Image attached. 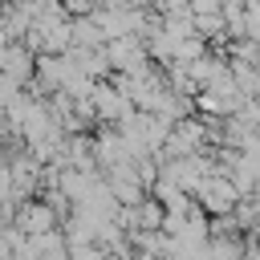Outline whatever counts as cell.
Masks as SVG:
<instances>
[{
    "mask_svg": "<svg viewBox=\"0 0 260 260\" xmlns=\"http://www.w3.org/2000/svg\"><path fill=\"white\" fill-rule=\"evenodd\" d=\"M32 69H37V61H32V49L20 41V45H8L4 49V57H0V73L8 77V81H16V85H24L28 77H32Z\"/></svg>",
    "mask_w": 260,
    "mask_h": 260,
    "instance_id": "obj_1",
    "label": "cell"
},
{
    "mask_svg": "<svg viewBox=\"0 0 260 260\" xmlns=\"http://www.w3.org/2000/svg\"><path fill=\"white\" fill-rule=\"evenodd\" d=\"M65 16H93L98 12V0H61Z\"/></svg>",
    "mask_w": 260,
    "mask_h": 260,
    "instance_id": "obj_2",
    "label": "cell"
},
{
    "mask_svg": "<svg viewBox=\"0 0 260 260\" xmlns=\"http://www.w3.org/2000/svg\"><path fill=\"white\" fill-rule=\"evenodd\" d=\"M0 4H4V0H0Z\"/></svg>",
    "mask_w": 260,
    "mask_h": 260,
    "instance_id": "obj_3",
    "label": "cell"
}]
</instances>
